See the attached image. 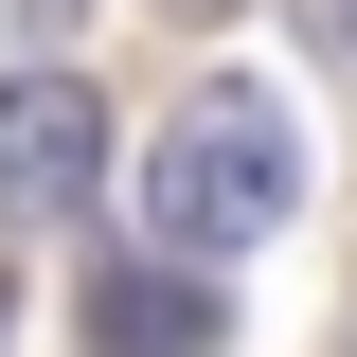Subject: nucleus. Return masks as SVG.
Wrapping results in <instances>:
<instances>
[{"mask_svg":"<svg viewBox=\"0 0 357 357\" xmlns=\"http://www.w3.org/2000/svg\"><path fill=\"white\" fill-rule=\"evenodd\" d=\"M286 215H304V126H286L250 72L178 89V107H161V143H143V250L232 268V250H268Z\"/></svg>","mask_w":357,"mask_h":357,"instance_id":"obj_1","label":"nucleus"},{"mask_svg":"<svg viewBox=\"0 0 357 357\" xmlns=\"http://www.w3.org/2000/svg\"><path fill=\"white\" fill-rule=\"evenodd\" d=\"M107 197V89L89 72H0V232H72Z\"/></svg>","mask_w":357,"mask_h":357,"instance_id":"obj_2","label":"nucleus"},{"mask_svg":"<svg viewBox=\"0 0 357 357\" xmlns=\"http://www.w3.org/2000/svg\"><path fill=\"white\" fill-rule=\"evenodd\" d=\"M232 340V286L178 250H107L89 268V357H215Z\"/></svg>","mask_w":357,"mask_h":357,"instance_id":"obj_3","label":"nucleus"},{"mask_svg":"<svg viewBox=\"0 0 357 357\" xmlns=\"http://www.w3.org/2000/svg\"><path fill=\"white\" fill-rule=\"evenodd\" d=\"M286 18H304V54H321V72L357 89V0H286Z\"/></svg>","mask_w":357,"mask_h":357,"instance_id":"obj_4","label":"nucleus"},{"mask_svg":"<svg viewBox=\"0 0 357 357\" xmlns=\"http://www.w3.org/2000/svg\"><path fill=\"white\" fill-rule=\"evenodd\" d=\"M161 18H232V0H161Z\"/></svg>","mask_w":357,"mask_h":357,"instance_id":"obj_5","label":"nucleus"},{"mask_svg":"<svg viewBox=\"0 0 357 357\" xmlns=\"http://www.w3.org/2000/svg\"><path fill=\"white\" fill-rule=\"evenodd\" d=\"M0 321H18V268H0Z\"/></svg>","mask_w":357,"mask_h":357,"instance_id":"obj_6","label":"nucleus"}]
</instances>
